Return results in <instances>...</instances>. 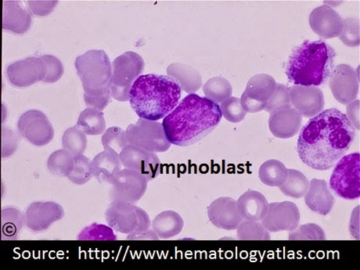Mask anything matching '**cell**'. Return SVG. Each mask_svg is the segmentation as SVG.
<instances>
[{
  "label": "cell",
  "mask_w": 360,
  "mask_h": 270,
  "mask_svg": "<svg viewBox=\"0 0 360 270\" xmlns=\"http://www.w3.org/2000/svg\"><path fill=\"white\" fill-rule=\"evenodd\" d=\"M300 212L290 202L269 204L268 212L262 224L269 232L292 231L299 226Z\"/></svg>",
  "instance_id": "14"
},
{
  "label": "cell",
  "mask_w": 360,
  "mask_h": 270,
  "mask_svg": "<svg viewBox=\"0 0 360 270\" xmlns=\"http://www.w3.org/2000/svg\"><path fill=\"white\" fill-rule=\"evenodd\" d=\"M146 177L133 169H124L117 173L112 185L110 197L112 202L135 204L143 197L148 189Z\"/></svg>",
  "instance_id": "10"
},
{
  "label": "cell",
  "mask_w": 360,
  "mask_h": 270,
  "mask_svg": "<svg viewBox=\"0 0 360 270\" xmlns=\"http://www.w3.org/2000/svg\"><path fill=\"white\" fill-rule=\"evenodd\" d=\"M290 105H292V103H290V88L276 83L274 92L268 101L264 110L270 114L275 112L276 110Z\"/></svg>",
  "instance_id": "41"
},
{
  "label": "cell",
  "mask_w": 360,
  "mask_h": 270,
  "mask_svg": "<svg viewBox=\"0 0 360 270\" xmlns=\"http://www.w3.org/2000/svg\"><path fill=\"white\" fill-rule=\"evenodd\" d=\"M219 107L224 119L231 123H239L243 121L248 114L241 105L240 99L234 96L220 103Z\"/></svg>",
  "instance_id": "39"
},
{
  "label": "cell",
  "mask_w": 360,
  "mask_h": 270,
  "mask_svg": "<svg viewBox=\"0 0 360 270\" xmlns=\"http://www.w3.org/2000/svg\"><path fill=\"white\" fill-rule=\"evenodd\" d=\"M151 226L159 239L168 240L177 236L182 231L184 221L179 213L169 210L158 214Z\"/></svg>",
  "instance_id": "26"
},
{
  "label": "cell",
  "mask_w": 360,
  "mask_h": 270,
  "mask_svg": "<svg viewBox=\"0 0 360 270\" xmlns=\"http://www.w3.org/2000/svg\"><path fill=\"white\" fill-rule=\"evenodd\" d=\"M240 103L246 112L249 113L260 112L265 110L267 105V103L250 98L245 94L241 96Z\"/></svg>",
  "instance_id": "45"
},
{
  "label": "cell",
  "mask_w": 360,
  "mask_h": 270,
  "mask_svg": "<svg viewBox=\"0 0 360 270\" xmlns=\"http://www.w3.org/2000/svg\"><path fill=\"white\" fill-rule=\"evenodd\" d=\"M120 158L124 169L141 173L148 181L155 179L161 173V161L155 152L128 145L121 152Z\"/></svg>",
  "instance_id": "13"
},
{
  "label": "cell",
  "mask_w": 360,
  "mask_h": 270,
  "mask_svg": "<svg viewBox=\"0 0 360 270\" xmlns=\"http://www.w3.org/2000/svg\"><path fill=\"white\" fill-rule=\"evenodd\" d=\"M47 67L41 57L27 58L15 62L6 69V76L13 86L20 88L30 86L45 79Z\"/></svg>",
  "instance_id": "12"
},
{
  "label": "cell",
  "mask_w": 360,
  "mask_h": 270,
  "mask_svg": "<svg viewBox=\"0 0 360 270\" xmlns=\"http://www.w3.org/2000/svg\"><path fill=\"white\" fill-rule=\"evenodd\" d=\"M330 188L345 200L359 198V154L342 157L335 165L330 179Z\"/></svg>",
  "instance_id": "8"
},
{
  "label": "cell",
  "mask_w": 360,
  "mask_h": 270,
  "mask_svg": "<svg viewBox=\"0 0 360 270\" xmlns=\"http://www.w3.org/2000/svg\"><path fill=\"white\" fill-rule=\"evenodd\" d=\"M359 101H354L349 103V105L347 108V114L348 119L350 120L353 127H356L357 129H359Z\"/></svg>",
  "instance_id": "47"
},
{
  "label": "cell",
  "mask_w": 360,
  "mask_h": 270,
  "mask_svg": "<svg viewBox=\"0 0 360 270\" xmlns=\"http://www.w3.org/2000/svg\"><path fill=\"white\" fill-rule=\"evenodd\" d=\"M288 169L281 162L269 160L261 165L259 176L262 183L269 186H279L285 182Z\"/></svg>",
  "instance_id": "31"
},
{
  "label": "cell",
  "mask_w": 360,
  "mask_h": 270,
  "mask_svg": "<svg viewBox=\"0 0 360 270\" xmlns=\"http://www.w3.org/2000/svg\"><path fill=\"white\" fill-rule=\"evenodd\" d=\"M127 240H158L159 239L157 233L153 230H148L145 232L139 233H134L129 234L127 237Z\"/></svg>",
  "instance_id": "48"
},
{
  "label": "cell",
  "mask_w": 360,
  "mask_h": 270,
  "mask_svg": "<svg viewBox=\"0 0 360 270\" xmlns=\"http://www.w3.org/2000/svg\"><path fill=\"white\" fill-rule=\"evenodd\" d=\"M62 144L74 157L83 155L87 148L86 134L77 126L69 128L62 137Z\"/></svg>",
  "instance_id": "33"
},
{
  "label": "cell",
  "mask_w": 360,
  "mask_h": 270,
  "mask_svg": "<svg viewBox=\"0 0 360 270\" xmlns=\"http://www.w3.org/2000/svg\"><path fill=\"white\" fill-rule=\"evenodd\" d=\"M290 98L292 106L302 117H314L323 112L324 96L316 86H294L290 88Z\"/></svg>",
  "instance_id": "17"
},
{
  "label": "cell",
  "mask_w": 360,
  "mask_h": 270,
  "mask_svg": "<svg viewBox=\"0 0 360 270\" xmlns=\"http://www.w3.org/2000/svg\"><path fill=\"white\" fill-rule=\"evenodd\" d=\"M304 202L310 210L321 216H327L333 209L335 199L329 190L327 181L314 179L309 183Z\"/></svg>",
  "instance_id": "22"
},
{
  "label": "cell",
  "mask_w": 360,
  "mask_h": 270,
  "mask_svg": "<svg viewBox=\"0 0 360 270\" xmlns=\"http://www.w3.org/2000/svg\"><path fill=\"white\" fill-rule=\"evenodd\" d=\"M276 82L267 74H258L248 81L243 94L250 98L267 103L273 95Z\"/></svg>",
  "instance_id": "27"
},
{
  "label": "cell",
  "mask_w": 360,
  "mask_h": 270,
  "mask_svg": "<svg viewBox=\"0 0 360 270\" xmlns=\"http://www.w3.org/2000/svg\"><path fill=\"white\" fill-rule=\"evenodd\" d=\"M102 144L105 150L114 151L117 155L129 145L127 131L120 127L108 129L102 136Z\"/></svg>",
  "instance_id": "37"
},
{
  "label": "cell",
  "mask_w": 360,
  "mask_h": 270,
  "mask_svg": "<svg viewBox=\"0 0 360 270\" xmlns=\"http://www.w3.org/2000/svg\"><path fill=\"white\" fill-rule=\"evenodd\" d=\"M47 67V74L44 82L53 83L59 81L64 74V66L61 61L53 55L47 54L41 56Z\"/></svg>",
  "instance_id": "43"
},
{
  "label": "cell",
  "mask_w": 360,
  "mask_h": 270,
  "mask_svg": "<svg viewBox=\"0 0 360 270\" xmlns=\"http://www.w3.org/2000/svg\"><path fill=\"white\" fill-rule=\"evenodd\" d=\"M74 156L65 149L53 152L48 158L47 168L52 174L68 176L72 169Z\"/></svg>",
  "instance_id": "34"
},
{
  "label": "cell",
  "mask_w": 360,
  "mask_h": 270,
  "mask_svg": "<svg viewBox=\"0 0 360 270\" xmlns=\"http://www.w3.org/2000/svg\"><path fill=\"white\" fill-rule=\"evenodd\" d=\"M309 25L321 38L332 39L340 36L343 20L331 6L323 5L310 13Z\"/></svg>",
  "instance_id": "19"
},
{
  "label": "cell",
  "mask_w": 360,
  "mask_h": 270,
  "mask_svg": "<svg viewBox=\"0 0 360 270\" xmlns=\"http://www.w3.org/2000/svg\"><path fill=\"white\" fill-rule=\"evenodd\" d=\"M309 186V180L303 173L295 169H288L287 178L279 188L283 195L297 199L307 195Z\"/></svg>",
  "instance_id": "30"
},
{
  "label": "cell",
  "mask_w": 360,
  "mask_h": 270,
  "mask_svg": "<svg viewBox=\"0 0 360 270\" xmlns=\"http://www.w3.org/2000/svg\"><path fill=\"white\" fill-rule=\"evenodd\" d=\"M32 22L31 11L19 1H4L3 29L18 34L30 30Z\"/></svg>",
  "instance_id": "21"
},
{
  "label": "cell",
  "mask_w": 360,
  "mask_h": 270,
  "mask_svg": "<svg viewBox=\"0 0 360 270\" xmlns=\"http://www.w3.org/2000/svg\"><path fill=\"white\" fill-rule=\"evenodd\" d=\"M129 145L155 153L167 151L171 143L166 138L162 123L140 119L127 129Z\"/></svg>",
  "instance_id": "9"
},
{
  "label": "cell",
  "mask_w": 360,
  "mask_h": 270,
  "mask_svg": "<svg viewBox=\"0 0 360 270\" xmlns=\"http://www.w3.org/2000/svg\"><path fill=\"white\" fill-rule=\"evenodd\" d=\"M238 238L240 240H269V232L259 221L245 220L238 227Z\"/></svg>",
  "instance_id": "35"
},
{
  "label": "cell",
  "mask_w": 360,
  "mask_h": 270,
  "mask_svg": "<svg viewBox=\"0 0 360 270\" xmlns=\"http://www.w3.org/2000/svg\"><path fill=\"white\" fill-rule=\"evenodd\" d=\"M58 1H29L30 11L33 15L44 17L53 11L58 4Z\"/></svg>",
  "instance_id": "44"
},
{
  "label": "cell",
  "mask_w": 360,
  "mask_h": 270,
  "mask_svg": "<svg viewBox=\"0 0 360 270\" xmlns=\"http://www.w3.org/2000/svg\"><path fill=\"white\" fill-rule=\"evenodd\" d=\"M207 216L211 223L221 230H237L242 219L238 211V202L231 198L214 200L207 207Z\"/></svg>",
  "instance_id": "18"
},
{
  "label": "cell",
  "mask_w": 360,
  "mask_h": 270,
  "mask_svg": "<svg viewBox=\"0 0 360 270\" xmlns=\"http://www.w3.org/2000/svg\"><path fill=\"white\" fill-rule=\"evenodd\" d=\"M18 129L20 136L37 147L50 143L54 136L51 122L45 114L38 110H27L20 116Z\"/></svg>",
  "instance_id": "11"
},
{
  "label": "cell",
  "mask_w": 360,
  "mask_h": 270,
  "mask_svg": "<svg viewBox=\"0 0 360 270\" xmlns=\"http://www.w3.org/2000/svg\"><path fill=\"white\" fill-rule=\"evenodd\" d=\"M337 53L323 40L304 41L290 53L286 75L295 86H319L326 83L334 71Z\"/></svg>",
  "instance_id": "4"
},
{
  "label": "cell",
  "mask_w": 360,
  "mask_h": 270,
  "mask_svg": "<svg viewBox=\"0 0 360 270\" xmlns=\"http://www.w3.org/2000/svg\"><path fill=\"white\" fill-rule=\"evenodd\" d=\"M112 98V94L94 96L84 95V101L86 106L101 110V112L108 107Z\"/></svg>",
  "instance_id": "46"
},
{
  "label": "cell",
  "mask_w": 360,
  "mask_h": 270,
  "mask_svg": "<svg viewBox=\"0 0 360 270\" xmlns=\"http://www.w3.org/2000/svg\"><path fill=\"white\" fill-rule=\"evenodd\" d=\"M302 122V116L290 105L270 113L269 127L274 136L289 139L299 133Z\"/></svg>",
  "instance_id": "20"
},
{
  "label": "cell",
  "mask_w": 360,
  "mask_h": 270,
  "mask_svg": "<svg viewBox=\"0 0 360 270\" xmlns=\"http://www.w3.org/2000/svg\"><path fill=\"white\" fill-rule=\"evenodd\" d=\"M77 239L80 240H115L117 236L110 226L94 224L83 229Z\"/></svg>",
  "instance_id": "38"
},
{
  "label": "cell",
  "mask_w": 360,
  "mask_h": 270,
  "mask_svg": "<svg viewBox=\"0 0 360 270\" xmlns=\"http://www.w3.org/2000/svg\"><path fill=\"white\" fill-rule=\"evenodd\" d=\"M122 165L120 155L114 151L105 150L92 161L94 176L101 184H110L117 173L121 170Z\"/></svg>",
  "instance_id": "23"
},
{
  "label": "cell",
  "mask_w": 360,
  "mask_h": 270,
  "mask_svg": "<svg viewBox=\"0 0 360 270\" xmlns=\"http://www.w3.org/2000/svg\"><path fill=\"white\" fill-rule=\"evenodd\" d=\"M93 176L92 162L83 155L75 156L72 169L67 177L76 185H83Z\"/></svg>",
  "instance_id": "36"
},
{
  "label": "cell",
  "mask_w": 360,
  "mask_h": 270,
  "mask_svg": "<svg viewBox=\"0 0 360 270\" xmlns=\"http://www.w3.org/2000/svg\"><path fill=\"white\" fill-rule=\"evenodd\" d=\"M205 98L218 103H221L231 98L233 88L231 82L223 77H214L203 86Z\"/></svg>",
  "instance_id": "32"
},
{
  "label": "cell",
  "mask_w": 360,
  "mask_h": 270,
  "mask_svg": "<svg viewBox=\"0 0 360 270\" xmlns=\"http://www.w3.org/2000/svg\"><path fill=\"white\" fill-rule=\"evenodd\" d=\"M223 115L218 103L198 94L186 96L162 122L171 144L190 146L216 129Z\"/></svg>",
  "instance_id": "2"
},
{
  "label": "cell",
  "mask_w": 360,
  "mask_h": 270,
  "mask_svg": "<svg viewBox=\"0 0 360 270\" xmlns=\"http://www.w3.org/2000/svg\"><path fill=\"white\" fill-rule=\"evenodd\" d=\"M75 68L86 96H105L110 93L112 63L105 51L93 50L75 60Z\"/></svg>",
  "instance_id": "5"
},
{
  "label": "cell",
  "mask_w": 360,
  "mask_h": 270,
  "mask_svg": "<svg viewBox=\"0 0 360 270\" xmlns=\"http://www.w3.org/2000/svg\"><path fill=\"white\" fill-rule=\"evenodd\" d=\"M237 202L240 217L245 220L262 221L269 209L266 198L258 191L245 192Z\"/></svg>",
  "instance_id": "24"
},
{
  "label": "cell",
  "mask_w": 360,
  "mask_h": 270,
  "mask_svg": "<svg viewBox=\"0 0 360 270\" xmlns=\"http://www.w3.org/2000/svg\"><path fill=\"white\" fill-rule=\"evenodd\" d=\"M25 225V214L15 207H8L2 210V238L17 239Z\"/></svg>",
  "instance_id": "28"
},
{
  "label": "cell",
  "mask_w": 360,
  "mask_h": 270,
  "mask_svg": "<svg viewBox=\"0 0 360 270\" xmlns=\"http://www.w3.org/2000/svg\"><path fill=\"white\" fill-rule=\"evenodd\" d=\"M25 226L33 232H43L65 217L60 205L53 202L32 203L25 212Z\"/></svg>",
  "instance_id": "15"
},
{
  "label": "cell",
  "mask_w": 360,
  "mask_h": 270,
  "mask_svg": "<svg viewBox=\"0 0 360 270\" xmlns=\"http://www.w3.org/2000/svg\"><path fill=\"white\" fill-rule=\"evenodd\" d=\"M168 75L175 79L184 92L193 94L202 86V78L196 68L184 64H172L167 68Z\"/></svg>",
  "instance_id": "25"
},
{
  "label": "cell",
  "mask_w": 360,
  "mask_h": 270,
  "mask_svg": "<svg viewBox=\"0 0 360 270\" xmlns=\"http://www.w3.org/2000/svg\"><path fill=\"white\" fill-rule=\"evenodd\" d=\"M342 43L349 47L359 45V23L356 18H346L343 20V27L338 37Z\"/></svg>",
  "instance_id": "42"
},
{
  "label": "cell",
  "mask_w": 360,
  "mask_h": 270,
  "mask_svg": "<svg viewBox=\"0 0 360 270\" xmlns=\"http://www.w3.org/2000/svg\"><path fill=\"white\" fill-rule=\"evenodd\" d=\"M145 63L140 54L129 51L116 58L112 64L110 93L116 101H129V94L135 81L142 75Z\"/></svg>",
  "instance_id": "6"
},
{
  "label": "cell",
  "mask_w": 360,
  "mask_h": 270,
  "mask_svg": "<svg viewBox=\"0 0 360 270\" xmlns=\"http://www.w3.org/2000/svg\"><path fill=\"white\" fill-rule=\"evenodd\" d=\"M330 88L335 98L342 105H349L359 94V79L354 69L347 65L334 68L330 78Z\"/></svg>",
  "instance_id": "16"
},
{
  "label": "cell",
  "mask_w": 360,
  "mask_h": 270,
  "mask_svg": "<svg viewBox=\"0 0 360 270\" xmlns=\"http://www.w3.org/2000/svg\"><path fill=\"white\" fill-rule=\"evenodd\" d=\"M325 239L326 237L322 228L314 224L297 226L289 233L290 240H323Z\"/></svg>",
  "instance_id": "40"
},
{
  "label": "cell",
  "mask_w": 360,
  "mask_h": 270,
  "mask_svg": "<svg viewBox=\"0 0 360 270\" xmlns=\"http://www.w3.org/2000/svg\"><path fill=\"white\" fill-rule=\"evenodd\" d=\"M105 217L108 226L124 234L145 232L151 226L147 212L134 203L113 200L108 207Z\"/></svg>",
  "instance_id": "7"
},
{
  "label": "cell",
  "mask_w": 360,
  "mask_h": 270,
  "mask_svg": "<svg viewBox=\"0 0 360 270\" xmlns=\"http://www.w3.org/2000/svg\"><path fill=\"white\" fill-rule=\"evenodd\" d=\"M86 135L98 136L105 133L106 121L101 110L87 108L80 114L77 124Z\"/></svg>",
  "instance_id": "29"
},
{
  "label": "cell",
  "mask_w": 360,
  "mask_h": 270,
  "mask_svg": "<svg viewBox=\"0 0 360 270\" xmlns=\"http://www.w3.org/2000/svg\"><path fill=\"white\" fill-rule=\"evenodd\" d=\"M181 91L169 75H142L131 88L130 105L141 119L158 122L178 105Z\"/></svg>",
  "instance_id": "3"
},
{
  "label": "cell",
  "mask_w": 360,
  "mask_h": 270,
  "mask_svg": "<svg viewBox=\"0 0 360 270\" xmlns=\"http://www.w3.org/2000/svg\"><path fill=\"white\" fill-rule=\"evenodd\" d=\"M355 137V127L347 115L337 108L325 110L302 127L297 153L309 167L328 170L349 150Z\"/></svg>",
  "instance_id": "1"
}]
</instances>
